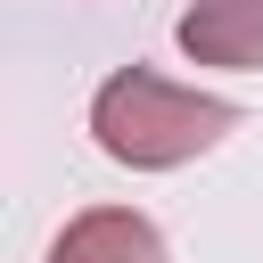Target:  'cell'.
Listing matches in <instances>:
<instances>
[{
	"instance_id": "3957f363",
	"label": "cell",
	"mask_w": 263,
	"mask_h": 263,
	"mask_svg": "<svg viewBox=\"0 0 263 263\" xmlns=\"http://www.w3.org/2000/svg\"><path fill=\"white\" fill-rule=\"evenodd\" d=\"M181 49L197 66H263V0H197L181 16Z\"/></svg>"
},
{
	"instance_id": "7a4b0ae2",
	"label": "cell",
	"mask_w": 263,
	"mask_h": 263,
	"mask_svg": "<svg viewBox=\"0 0 263 263\" xmlns=\"http://www.w3.org/2000/svg\"><path fill=\"white\" fill-rule=\"evenodd\" d=\"M49 263H164V238H156V222L132 214V205H90V214H74V222L58 230Z\"/></svg>"
},
{
	"instance_id": "6da1fadb",
	"label": "cell",
	"mask_w": 263,
	"mask_h": 263,
	"mask_svg": "<svg viewBox=\"0 0 263 263\" xmlns=\"http://www.w3.org/2000/svg\"><path fill=\"white\" fill-rule=\"evenodd\" d=\"M230 123H238L230 99L181 90V82H164V74H148V66L107 74L99 99H90V132H99V148H107L115 164H132V173L189 164V156H205Z\"/></svg>"
}]
</instances>
